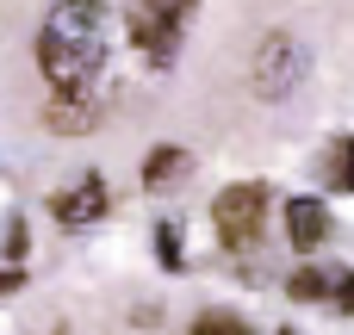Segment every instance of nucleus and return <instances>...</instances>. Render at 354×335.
<instances>
[{
	"label": "nucleus",
	"mask_w": 354,
	"mask_h": 335,
	"mask_svg": "<svg viewBox=\"0 0 354 335\" xmlns=\"http://www.w3.org/2000/svg\"><path fill=\"white\" fill-rule=\"evenodd\" d=\"M106 0H56L37 31V68L62 99H87L106 68Z\"/></svg>",
	"instance_id": "obj_1"
},
{
	"label": "nucleus",
	"mask_w": 354,
	"mask_h": 335,
	"mask_svg": "<svg viewBox=\"0 0 354 335\" xmlns=\"http://www.w3.org/2000/svg\"><path fill=\"white\" fill-rule=\"evenodd\" d=\"M112 12L124 19V31L143 50V62L168 68L180 37H187V25H193V12H199V0H112Z\"/></svg>",
	"instance_id": "obj_2"
},
{
	"label": "nucleus",
	"mask_w": 354,
	"mask_h": 335,
	"mask_svg": "<svg viewBox=\"0 0 354 335\" xmlns=\"http://www.w3.org/2000/svg\"><path fill=\"white\" fill-rule=\"evenodd\" d=\"M212 224L224 236V249H249L268 224V186L261 180H230L218 199H212Z\"/></svg>",
	"instance_id": "obj_3"
},
{
	"label": "nucleus",
	"mask_w": 354,
	"mask_h": 335,
	"mask_svg": "<svg viewBox=\"0 0 354 335\" xmlns=\"http://www.w3.org/2000/svg\"><path fill=\"white\" fill-rule=\"evenodd\" d=\"M299 75H305V50L286 37V31H274L261 50H255V68H249V87L261 93V99H286L292 87H299Z\"/></svg>",
	"instance_id": "obj_4"
},
{
	"label": "nucleus",
	"mask_w": 354,
	"mask_h": 335,
	"mask_svg": "<svg viewBox=\"0 0 354 335\" xmlns=\"http://www.w3.org/2000/svg\"><path fill=\"white\" fill-rule=\"evenodd\" d=\"M50 211H56V224H93V218H106V180L100 174H81L75 186H62L56 199H50Z\"/></svg>",
	"instance_id": "obj_5"
},
{
	"label": "nucleus",
	"mask_w": 354,
	"mask_h": 335,
	"mask_svg": "<svg viewBox=\"0 0 354 335\" xmlns=\"http://www.w3.org/2000/svg\"><path fill=\"white\" fill-rule=\"evenodd\" d=\"M330 205L324 199H292L286 205V236H292V249H324L330 242Z\"/></svg>",
	"instance_id": "obj_6"
},
{
	"label": "nucleus",
	"mask_w": 354,
	"mask_h": 335,
	"mask_svg": "<svg viewBox=\"0 0 354 335\" xmlns=\"http://www.w3.org/2000/svg\"><path fill=\"white\" fill-rule=\"evenodd\" d=\"M336 286H342V267H299L286 280V292L299 305H336Z\"/></svg>",
	"instance_id": "obj_7"
},
{
	"label": "nucleus",
	"mask_w": 354,
	"mask_h": 335,
	"mask_svg": "<svg viewBox=\"0 0 354 335\" xmlns=\"http://www.w3.org/2000/svg\"><path fill=\"white\" fill-rule=\"evenodd\" d=\"M180 168H187V149H180V143H162V149L143 162V186H168Z\"/></svg>",
	"instance_id": "obj_8"
},
{
	"label": "nucleus",
	"mask_w": 354,
	"mask_h": 335,
	"mask_svg": "<svg viewBox=\"0 0 354 335\" xmlns=\"http://www.w3.org/2000/svg\"><path fill=\"white\" fill-rule=\"evenodd\" d=\"M193 335H255V329H249V317H236V311H199V317H193Z\"/></svg>",
	"instance_id": "obj_9"
},
{
	"label": "nucleus",
	"mask_w": 354,
	"mask_h": 335,
	"mask_svg": "<svg viewBox=\"0 0 354 335\" xmlns=\"http://www.w3.org/2000/svg\"><path fill=\"white\" fill-rule=\"evenodd\" d=\"M156 255H162V267H168V274H180V230H174V224H162V230H156Z\"/></svg>",
	"instance_id": "obj_10"
},
{
	"label": "nucleus",
	"mask_w": 354,
	"mask_h": 335,
	"mask_svg": "<svg viewBox=\"0 0 354 335\" xmlns=\"http://www.w3.org/2000/svg\"><path fill=\"white\" fill-rule=\"evenodd\" d=\"M336 180L354 193V137H342V143H336Z\"/></svg>",
	"instance_id": "obj_11"
},
{
	"label": "nucleus",
	"mask_w": 354,
	"mask_h": 335,
	"mask_svg": "<svg viewBox=\"0 0 354 335\" xmlns=\"http://www.w3.org/2000/svg\"><path fill=\"white\" fill-rule=\"evenodd\" d=\"M336 311H354V274L342 267V286H336Z\"/></svg>",
	"instance_id": "obj_12"
},
{
	"label": "nucleus",
	"mask_w": 354,
	"mask_h": 335,
	"mask_svg": "<svg viewBox=\"0 0 354 335\" xmlns=\"http://www.w3.org/2000/svg\"><path fill=\"white\" fill-rule=\"evenodd\" d=\"M19 280H25V274H19V267H6V274H0V298H6V292H19Z\"/></svg>",
	"instance_id": "obj_13"
},
{
	"label": "nucleus",
	"mask_w": 354,
	"mask_h": 335,
	"mask_svg": "<svg viewBox=\"0 0 354 335\" xmlns=\"http://www.w3.org/2000/svg\"><path fill=\"white\" fill-rule=\"evenodd\" d=\"M280 335H299V329H280Z\"/></svg>",
	"instance_id": "obj_14"
}]
</instances>
